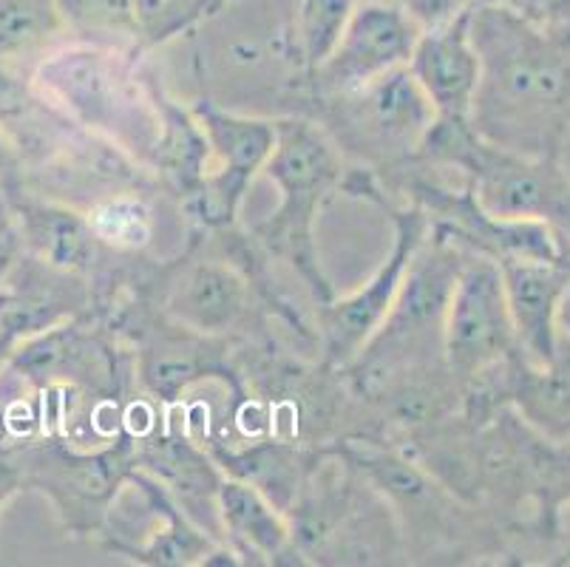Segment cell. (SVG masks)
Wrapping results in <instances>:
<instances>
[{
	"instance_id": "1",
	"label": "cell",
	"mask_w": 570,
	"mask_h": 567,
	"mask_svg": "<svg viewBox=\"0 0 570 567\" xmlns=\"http://www.w3.org/2000/svg\"><path fill=\"white\" fill-rule=\"evenodd\" d=\"M480 80L471 128L528 156H562L570 134V35L548 31L502 3L471 7Z\"/></svg>"
},
{
	"instance_id": "2",
	"label": "cell",
	"mask_w": 570,
	"mask_h": 567,
	"mask_svg": "<svg viewBox=\"0 0 570 567\" xmlns=\"http://www.w3.org/2000/svg\"><path fill=\"white\" fill-rule=\"evenodd\" d=\"M35 91L75 128L108 139L139 165L151 168L159 137V100L119 46L75 40L40 57Z\"/></svg>"
},
{
	"instance_id": "3",
	"label": "cell",
	"mask_w": 570,
	"mask_h": 567,
	"mask_svg": "<svg viewBox=\"0 0 570 567\" xmlns=\"http://www.w3.org/2000/svg\"><path fill=\"white\" fill-rule=\"evenodd\" d=\"M417 156L452 165L476 205L497 218L542 222L570 244V174L562 156H528L485 143L471 123H434Z\"/></svg>"
},
{
	"instance_id": "4",
	"label": "cell",
	"mask_w": 570,
	"mask_h": 567,
	"mask_svg": "<svg viewBox=\"0 0 570 567\" xmlns=\"http://www.w3.org/2000/svg\"><path fill=\"white\" fill-rule=\"evenodd\" d=\"M276 148L264 165V174L282 190V205L256 227V236L273 256L302 275L321 306L333 301L335 293L321 273L315 218L326 196L344 182V159L330 134L318 125L298 117L276 119Z\"/></svg>"
},
{
	"instance_id": "5",
	"label": "cell",
	"mask_w": 570,
	"mask_h": 567,
	"mask_svg": "<svg viewBox=\"0 0 570 567\" xmlns=\"http://www.w3.org/2000/svg\"><path fill=\"white\" fill-rule=\"evenodd\" d=\"M321 102H326L324 131L335 148L372 165V174L375 168H395L417 156L438 123V111L409 66Z\"/></svg>"
},
{
	"instance_id": "6",
	"label": "cell",
	"mask_w": 570,
	"mask_h": 567,
	"mask_svg": "<svg viewBox=\"0 0 570 567\" xmlns=\"http://www.w3.org/2000/svg\"><path fill=\"white\" fill-rule=\"evenodd\" d=\"M190 111L210 145V170L194 194L185 196V211L199 225L227 231L236 222L247 187L273 156L278 125L276 119L227 111L210 100L194 102Z\"/></svg>"
},
{
	"instance_id": "7",
	"label": "cell",
	"mask_w": 570,
	"mask_h": 567,
	"mask_svg": "<svg viewBox=\"0 0 570 567\" xmlns=\"http://www.w3.org/2000/svg\"><path fill=\"white\" fill-rule=\"evenodd\" d=\"M366 199H377L389 211L392 225H395V247H392L386 262L375 270V275L366 281L364 287L355 290L352 295H344V299H333L318 306V324L321 332H324L326 361L333 363V366H352V361L375 338V332L381 330L386 315L395 306L403 275H406L414 253H417V247L426 242L429 231H432V222H429V216L417 205H386L377 182L366 190Z\"/></svg>"
},
{
	"instance_id": "8",
	"label": "cell",
	"mask_w": 570,
	"mask_h": 567,
	"mask_svg": "<svg viewBox=\"0 0 570 567\" xmlns=\"http://www.w3.org/2000/svg\"><path fill=\"white\" fill-rule=\"evenodd\" d=\"M500 264L465 256L443 319V358L460 381H474L517 355Z\"/></svg>"
},
{
	"instance_id": "9",
	"label": "cell",
	"mask_w": 570,
	"mask_h": 567,
	"mask_svg": "<svg viewBox=\"0 0 570 567\" xmlns=\"http://www.w3.org/2000/svg\"><path fill=\"white\" fill-rule=\"evenodd\" d=\"M420 35L423 29L401 0L355 3L338 46L313 75L318 94L333 97L355 91L389 71L403 69L412 60Z\"/></svg>"
},
{
	"instance_id": "10",
	"label": "cell",
	"mask_w": 570,
	"mask_h": 567,
	"mask_svg": "<svg viewBox=\"0 0 570 567\" xmlns=\"http://www.w3.org/2000/svg\"><path fill=\"white\" fill-rule=\"evenodd\" d=\"M409 71L438 111L440 123H471L480 57L471 40V9L423 29Z\"/></svg>"
},
{
	"instance_id": "11",
	"label": "cell",
	"mask_w": 570,
	"mask_h": 567,
	"mask_svg": "<svg viewBox=\"0 0 570 567\" xmlns=\"http://www.w3.org/2000/svg\"><path fill=\"white\" fill-rule=\"evenodd\" d=\"M502 287L514 324L517 350L533 366L546 369L559 355L557 310L570 281L568 262L542 258H502Z\"/></svg>"
},
{
	"instance_id": "12",
	"label": "cell",
	"mask_w": 570,
	"mask_h": 567,
	"mask_svg": "<svg viewBox=\"0 0 570 567\" xmlns=\"http://www.w3.org/2000/svg\"><path fill=\"white\" fill-rule=\"evenodd\" d=\"M250 306L247 281L219 262H194L170 284L165 312L199 335H222L245 319Z\"/></svg>"
},
{
	"instance_id": "13",
	"label": "cell",
	"mask_w": 570,
	"mask_h": 567,
	"mask_svg": "<svg viewBox=\"0 0 570 567\" xmlns=\"http://www.w3.org/2000/svg\"><path fill=\"white\" fill-rule=\"evenodd\" d=\"M18 231L35 256L60 273H86L97 258L95 231L86 213L57 202H23L18 207Z\"/></svg>"
},
{
	"instance_id": "14",
	"label": "cell",
	"mask_w": 570,
	"mask_h": 567,
	"mask_svg": "<svg viewBox=\"0 0 570 567\" xmlns=\"http://www.w3.org/2000/svg\"><path fill=\"white\" fill-rule=\"evenodd\" d=\"M216 517L238 554L276 559L287 550L289 525L278 508L247 480H222L216 488Z\"/></svg>"
},
{
	"instance_id": "15",
	"label": "cell",
	"mask_w": 570,
	"mask_h": 567,
	"mask_svg": "<svg viewBox=\"0 0 570 567\" xmlns=\"http://www.w3.org/2000/svg\"><path fill=\"white\" fill-rule=\"evenodd\" d=\"M159 137L154 145L151 170H159L183 196L194 194L210 170V145L190 108L159 100Z\"/></svg>"
},
{
	"instance_id": "16",
	"label": "cell",
	"mask_w": 570,
	"mask_h": 567,
	"mask_svg": "<svg viewBox=\"0 0 570 567\" xmlns=\"http://www.w3.org/2000/svg\"><path fill=\"white\" fill-rule=\"evenodd\" d=\"M511 369H514V398L525 418L553 440L570 437V352H562V341L551 366H533L517 352L511 358Z\"/></svg>"
},
{
	"instance_id": "17",
	"label": "cell",
	"mask_w": 570,
	"mask_h": 567,
	"mask_svg": "<svg viewBox=\"0 0 570 567\" xmlns=\"http://www.w3.org/2000/svg\"><path fill=\"white\" fill-rule=\"evenodd\" d=\"M86 216L97 242L119 253H137L148 247L154 238L151 207L134 190H114L91 202Z\"/></svg>"
},
{
	"instance_id": "18",
	"label": "cell",
	"mask_w": 570,
	"mask_h": 567,
	"mask_svg": "<svg viewBox=\"0 0 570 567\" xmlns=\"http://www.w3.org/2000/svg\"><path fill=\"white\" fill-rule=\"evenodd\" d=\"M57 18L77 40L100 46H137L131 0H55Z\"/></svg>"
},
{
	"instance_id": "19",
	"label": "cell",
	"mask_w": 570,
	"mask_h": 567,
	"mask_svg": "<svg viewBox=\"0 0 570 567\" xmlns=\"http://www.w3.org/2000/svg\"><path fill=\"white\" fill-rule=\"evenodd\" d=\"M357 0H295V46L302 51V60L307 66V75L324 66V60L333 55L355 12Z\"/></svg>"
},
{
	"instance_id": "20",
	"label": "cell",
	"mask_w": 570,
	"mask_h": 567,
	"mask_svg": "<svg viewBox=\"0 0 570 567\" xmlns=\"http://www.w3.org/2000/svg\"><path fill=\"white\" fill-rule=\"evenodd\" d=\"M60 29L55 0H0V62L29 55Z\"/></svg>"
},
{
	"instance_id": "21",
	"label": "cell",
	"mask_w": 570,
	"mask_h": 567,
	"mask_svg": "<svg viewBox=\"0 0 570 567\" xmlns=\"http://www.w3.org/2000/svg\"><path fill=\"white\" fill-rule=\"evenodd\" d=\"M137 49H157L214 14V0H131Z\"/></svg>"
},
{
	"instance_id": "22",
	"label": "cell",
	"mask_w": 570,
	"mask_h": 567,
	"mask_svg": "<svg viewBox=\"0 0 570 567\" xmlns=\"http://www.w3.org/2000/svg\"><path fill=\"white\" fill-rule=\"evenodd\" d=\"M539 497H542V517H553L562 502H570V451L542 449L539 451ZM562 565H570V550L562 556Z\"/></svg>"
},
{
	"instance_id": "23",
	"label": "cell",
	"mask_w": 570,
	"mask_h": 567,
	"mask_svg": "<svg viewBox=\"0 0 570 567\" xmlns=\"http://www.w3.org/2000/svg\"><path fill=\"white\" fill-rule=\"evenodd\" d=\"M403 7L409 9L420 29H432V26L452 20L454 14L465 12L476 3V0H401Z\"/></svg>"
},
{
	"instance_id": "24",
	"label": "cell",
	"mask_w": 570,
	"mask_h": 567,
	"mask_svg": "<svg viewBox=\"0 0 570 567\" xmlns=\"http://www.w3.org/2000/svg\"><path fill=\"white\" fill-rule=\"evenodd\" d=\"M20 488H26L20 454L14 449H0V508L7 506Z\"/></svg>"
},
{
	"instance_id": "25",
	"label": "cell",
	"mask_w": 570,
	"mask_h": 567,
	"mask_svg": "<svg viewBox=\"0 0 570 567\" xmlns=\"http://www.w3.org/2000/svg\"><path fill=\"white\" fill-rule=\"evenodd\" d=\"M20 247V231L14 227L12 216L3 207V199H0V284L9 275V270L14 267V258H18Z\"/></svg>"
},
{
	"instance_id": "26",
	"label": "cell",
	"mask_w": 570,
	"mask_h": 567,
	"mask_svg": "<svg viewBox=\"0 0 570 567\" xmlns=\"http://www.w3.org/2000/svg\"><path fill=\"white\" fill-rule=\"evenodd\" d=\"M557 326H559V335H564L570 341V281H568V287H564V293H562V301H559Z\"/></svg>"
},
{
	"instance_id": "27",
	"label": "cell",
	"mask_w": 570,
	"mask_h": 567,
	"mask_svg": "<svg viewBox=\"0 0 570 567\" xmlns=\"http://www.w3.org/2000/svg\"><path fill=\"white\" fill-rule=\"evenodd\" d=\"M14 163V145L9 143L7 134H3V128H0V174L3 170H9V165Z\"/></svg>"
},
{
	"instance_id": "28",
	"label": "cell",
	"mask_w": 570,
	"mask_h": 567,
	"mask_svg": "<svg viewBox=\"0 0 570 567\" xmlns=\"http://www.w3.org/2000/svg\"><path fill=\"white\" fill-rule=\"evenodd\" d=\"M214 3H216V7H225L227 0H214Z\"/></svg>"
}]
</instances>
